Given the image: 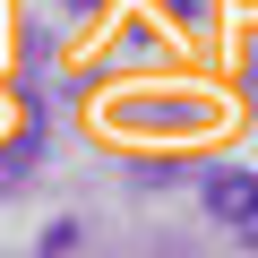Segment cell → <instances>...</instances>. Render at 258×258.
I'll return each mask as SVG.
<instances>
[{
    "instance_id": "obj_1",
    "label": "cell",
    "mask_w": 258,
    "mask_h": 258,
    "mask_svg": "<svg viewBox=\"0 0 258 258\" xmlns=\"http://www.w3.org/2000/svg\"><path fill=\"white\" fill-rule=\"evenodd\" d=\"M207 207H215L224 224H241V215L258 207V172H207Z\"/></svg>"
},
{
    "instance_id": "obj_2",
    "label": "cell",
    "mask_w": 258,
    "mask_h": 258,
    "mask_svg": "<svg viewBox=\"0 0 258 258\" xmlns=\"http://www.w3.org/2000/svg\"><path fill=\"white\" fill-rule=\"evenodd\" d=\"M241 241H249V249H258V207H249V215H241Z\"/></svg>"
}]
</instances>
